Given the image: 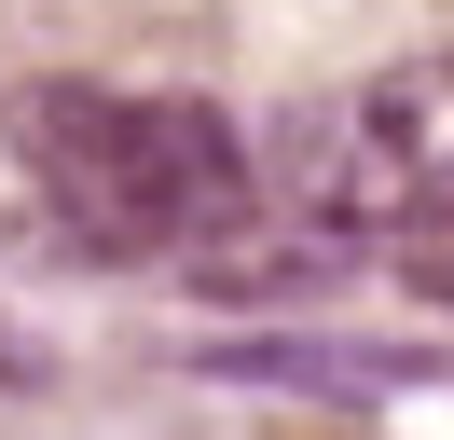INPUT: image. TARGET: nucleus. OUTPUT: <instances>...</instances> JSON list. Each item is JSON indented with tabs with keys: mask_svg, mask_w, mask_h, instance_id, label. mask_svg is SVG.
Wrapping results in <instances>:
<instances>
[{
	"mask_svg": "<svg viewBox=\"0 0 454 440\" xmlns=\"http://www.w3.org/2000/svg\"><path fill=\"white\" fill-rule=\"evenodd\" d=\"M276 207L303 234H399L427 192L454 179V55H413V69L331 82L276 124Z\"/></svg>",
	"mask_w": 454,
	"mask_h": 440,
	"instance_id": "nucleus-2",
	"label": "nucleus"
},
{
	"mask_svg": "<svg viewBox=\"0 0 454 440\" xmlns=\"http://www.w3.org/2000/svg\"><path fill=\"white\" fill-rule=\"evenodd\" d=\"M386 262L413 275L427 302H454V179H441V192H427V207H413V220H399V234H386Z\"/></svg>",
	"mask_w": 454,
	"mask_h": 440,
	"instance_id": "nucleus-3",
	"label": "nucleus"
},
{
	"mask_svg": "<svg viewBox=\"0 0 454 440\" xmlns=\"http://www.w3.org/2000/svg\"><path fill=\"white\" fill-rule=\"evenodd\" d=\"M0 138H14V179L42 192V220L83 262H193L248 220V152L207 97L28 82Z\"/></svg>",
	"mask_w": 454,
	"mask_h": 440,
	"instance_id": "nucleus-1",
	"label": "nucleus"
}]
</instances>
